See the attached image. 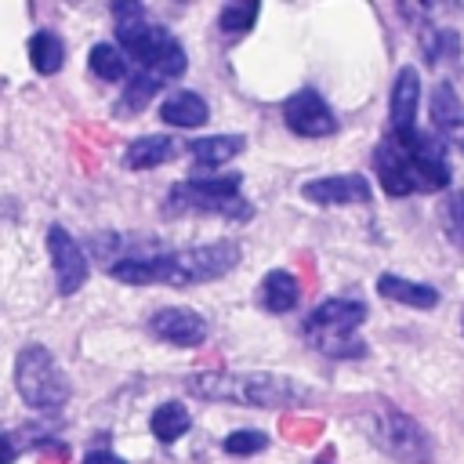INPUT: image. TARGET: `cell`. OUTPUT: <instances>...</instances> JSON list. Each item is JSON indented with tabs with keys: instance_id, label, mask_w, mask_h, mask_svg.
<instances>
[{
	"instance_id": "obj_14",
	"label": "cell",
	"mask_w": 464,
	"mask_h": 464,
	"mask_svg": "<svg viewBox=\"0 0 464 464\" xmlns=\"http://www.w3.org/2000/svg\"><path fill=\"white\" fill-rule=\"evenodd\" d=\"M431 123H435L442 145L464 149V102L450 83H439L431 91Z\"/></svg>"
},
{
	"instance_id": "obj_27",
	"label": "cell",
	"mask_w": 464,
	"mask_h": 464,
	"mask_svg": "<svg viewBox=\"0 0 464 464\" xmlns=\"http://www.w3.org/2000/svg\"><path fill=\"white\" fill-rule=\"evenodd\" d=\"M446 225L453 228V236L464 243V192H453L446 203Z\"/></svg>"
},
{
	"instance_id": "obj_25",
	"label": "cell",
	"mask_w": 464,
	"mask_h": 464,
	"mask_svg": "<svg viewBox=\"0 0 464 464\" xmlns=\"http://www.w3.org/2000/svg\"><path fill=\"white\" fill-rule=\"evenodd\" d=\"M257 11H261V4H254V0H243V4H225V7L218 11V29H221L225 36H243L246 29H254Z\"/></svg>"
},
{
	"instance_id": "obj_29",
	"label": "cell",
	"mask_w": 464,
	"mask_h": 464,
	"mask_svg": "<svg viewBox=\"0 0 464 464\" xmlns=\"http://www.w3.org/2000/svg\"><path fill=\"white\" fill-rule=\"evenodd\" d=\"M14 457H18V446L7 435H0V464H14Z\"/></svg>"
},
{
	"instance_id": "obj_24",
	"label": "cell",
	"mask_w": 464,
	"mask_h": 464,
	"mask_svg": "<svg viewBox=\"0 0 464 464\" xmlns=\"http://www.w3.org/2000/svg\"><path fill=\"white\" fill-rule=\"evenodd\" d=\"M87 65L105 83H116V80L127 76V58H123V51L116 44H94L91 54H87Z\"/></svg>"
},
{
	"instance_id": "obj_11",
	"label": "cell",
	"mask_w": 464,
	"mask_h": 464,
	"mask_svg": "<svg viewBox=\"0 0 464 464\" xmlns=\"http://www.w3.org/2000/svg\"><path fill=\"white\" fill-rule=\"evenodd\" d=\"M373 167H377L381 188H384L388 196H410V192H420V181H417L413 160L406 156V149H402L392 134L373 149Z\"/></svg>"
},
{
	"instance_id": "obj_26",
	"label": "cell",
	"mask_w": 464,
	"mask_h": 464,
	"mask_svg": "<svg viewBox=\"0 0 464 464\" xmlns=\"http://www.w3.org/2000/svg\"><path fill=\"white\" fill-rule=\"evenodd\" d=\"M265 446H268V435L257 431V428H239V431H228V435L221 439V450L232 453V457H254V453H261Z\"/></svg>"
},
{
	"instance_id": "obj_20",
	"label": "cell",
	"mask_w": 464,
	"mask_h": 464,
	"mask_svg": "<svg viewBox=\"0 0 464 464\" xmlns=\"http://www.w3.org/2000/svg\"><path fill=\"white\" fill-rule=\"evenodd\" d=\"M257 294H261V304H265L268 312L283 315V312H290V308L297 304L301 286H297V276H294V272H286V268H272V272L261 279Z\"/></svg>"
},
{
	"instance_id": "obj_3",
	"label": "cell",
	"mask_w": 464,
	"mask_h": 464,
	"mask_svg": "<svg viewBox=\"0 0 464 464\" xmlns=\"http://www.w3.org/2000/svg\"><path fill=\"white\" fill-rule=\"evenodd\" d=\"M188 392L210 402H239L257 410H279L308 399V388L279 373H192Z\"/></svg>"
},
{
	"instance_id": "obj_2",
	"label": "cell",
	"mask_w": 464,
	"mask_h": 464,
	"mask_svg": "<svg viewBox=\"0 0 464 464\" xmlns=\"http://www.w3.org/2000/svg\"><path fill=\"white\" fill-rule=\"evenodd\" d=\"M112 18H116L120 51L130 54L134 62H141L145 72H152L160 80H174V76L185 72V65H188L185 47L160 22H152L141 4H116Z\"/></svg>"
},
{
	"instance_id": "obj_18",
	"label": "cell",
	"mask_w": 464,
	"mask_h": 464,
	"mask_svg": "<svg viewBox=\"0 0 464 464\" xmlns=\"http://www.w3.org/2000/svg\"><path fill=\"white\" fill-rule=\"evenodd\" d=\"M246 145L243 134H210V138H199V141H188V156L196 163V170H210V167H221L228 163L232 156H239Z\"/></svg>"
},
{
	"instance_id": "obj_23",
	"label": "cell",
	"mask_w": 464,
	"mask_h": 464,
	"mask_svg": "<svg viewBox=\"0 0 464 464\" xmlns=\"http://www.w3.org/2000/svg\"><path fill=\"white\" fill-rule=\"evenodd\" d=\"M163 87V80L160 76H152V72H138L127 87H123V94H120V102H116V112L123 116V120H130L134 112H141L152 98H156V91Z\"/></svg>"
},
{
	"instance_id": "obj_10",
	"label": "cell",
	"mask_w": 464,
	"mask_h": 464,
	"mask_svg": "<svg viewBox=\"0 0 464 464\" xmlns=\"http://www.w3.org/2000/svg\"><path fill=\"white\" fill-rule=\"evenodd\" d=\"M47 250H51V268H54V279H58V294L62 297H72L87 283V276H91L87 254L80 250V243L62 225H51L47 228Z\"/></svg>"
},
{
	"instance_id": "obj_22",
	"label": "cell",
	"mask_w": 464,
	"mask_h": 464,
	"mask_svg": "<svg viewBox=\"0 0 464 464\" xmlns=\"http://www.w3.org/2000/svg\"><path fill=\"white\" fill-rule=\"evenodd\" d=\"M192 428V413L181 406V402H160L149 417V431L160 439V442H178L185 431Z\"/></svg>"
},
{
	"instance_id": "obj_8",
	"label": "cell",
	"mask_w": 464,
	"mask_h": 464,
	"mask_svg": "<svg viewBox=\"0 0 464 464\" xmlns=\"http://www.w3.org/2000/svg\"><path fill=\"white\" fill-rule=\"evenodd\" d=\"M406 156L413 160V170H417V181H420V192H435V188H446L450 185V163H446V145L424 130H410V134H392Z\"/></svg>"
},
{
	"instance_id": "obj_17",
	"label": "cell",
	"mask_w": 464,
	"mask_h": 464,
	"mask_svg": "<svg viewBox=\"0 0 464 464\" xmlns=\"http://www.w3.org/2000/svg\"><path fill=\"white\" fill-rule=\"evenodd\" d=\"M174 156H178V141L174 138H167V134H145V138H138V141L127 145L123 163L130 170H152V167H163Z\"/></svg>"
},
{
	"instance_id": "obj_4",
	"label": "cell",
	"mask_w": 464,
	"mask_h": 464,
	"mask_svg": "<svg viewBox=\"0 0 464 464\" xmlns=\"http://www.w3.org/2000/svg\"><path fill=\"white\" fill-rule=\"evenodd\" d=\"M366 319V304L355 297H330L304 319V337L315 352L334 359H359L366 355V344L355 337V330Z\"/></svg>"
},
{
	"instance_id": "obj_13",
	"label": "cell",
	"mask_w": 464,
	"mask_h": 464,
	"mask_svg": "<svg viewBox=\"0 0 464 464\" xmlns=\"http://www.w3.org/2000/svg\"><path fill=\"white\" fill-rule=\"evenodd\" d=\"M301 196L319 207H348V203H366L370 199V181L362 174H330L301 185Z\"/></svg>"
},
{
	"instance_id": "obj_19",
	"label": "cell",
	"mask_w": 464,
	"mask_h": 464,
	"mask_svg": "<svg viewBox=\"0 0 464 464\" xmlns=\"http://www.w3.org/2000/svg\"><path fill=\"white\" fill-rule=\"evenodd\" d=\"M377 290H381V297L399 301V304H406V308H435V304H439V290H435V286L413 283V279H402V276H392V272H384V276L377 279Z\"/></svg>"
},
{
	"instance_id": "obj_5",
	"label": "cell",
	"mask_w": 464,
	"mask_h": 464,
	"mask_svg": "<svg viewBox=\"0 0 464 464\" xmlns=\"http://www.w3.org/2000/svg\"><path fill=\"white\" fill-rule=\"evenodd\" d=\"M239 174H192L167 192V214H221L250 218L246 199L239 196Z\"/></svg>"
},
{
	"instance_id": "obj_7",
	"label": "cell",
	"mask_w": 464,
	"mask_h": 464,
	"mask_svg": "<svg viewBox=\"0 0 464 464\" xmlns=\"http://www.w3.org/2000/svg\"><path fill=\"white\" fill-rule=\"evenodd\" d=\"M370 431H373V442L384 453H392L395 460H402V464H431V439H428V431L410 413H402L399 406L381 402L377 413H373Z\"/></svg>"
},
{
	"instance_id": "obj_1",
	"label": "cell",
	"mask_w": 464,
	"mask_h": 464,
	"mask_svg": "<svg viewBox=\"0 0 464 464\" xmlns=\"http://www.w3.org/2000/svg\"><path fill=\"white\" fill-rule=\"evenodd\" d=\"M239 261V246L228 239L203 243V246H181L167 254H138V257H120L109 265V276L130 286L145 283H167V286H199L214 283L225 272H232Z\"/></svg>"
},
{
	"instance_id": "obj_28",
	"label": "cell",
	"mask_w": 464,
	"mask_h": 464,
	"mask_svg": "<svg viewBox=\"0 0 464 464\" xmlns=\"http://www.w3.org/2000/svg\"><path fill=\"white\" fill-rule=\"evenodd\" d=\"M80 464H127L123 457H116V453H109V450H91Z\"/></svg>"
},
{
	"instance_id": "obj_21",
	"label": "cell",
	"mask_w": 464,
	"mask_h": 464,
	"mask_svg": "<svg viewBox=\"0 0 464 464\" xmlns=\"http://www.w3.org/2000/svg\"><path fill=\"white\" fill-rule=\"evenodd\" d=\"M29 62L40 76H54L65 65V44L58 40V33H51V29L33 33L29 36Z\"/></svg>"
},
{
	"instance_id": "obj_12",
	"label": "cell",
	"mask_w": 464,
	"mask_h": 464,
	"mask_svg": "<svg viewBox=\"0 0 464 464\" xmlns=\"http://www.w3.org/2000/svg\"><path fill=\"white\" fill-rule=\"evenodd\" d=\"M149 330L167 341V344H178V348H196L207 341V323L196 308H185V304H167L160 312H152L149 319Z\"/></svg>"
},
{
	"instance_id": "obj_15",
	"label": "cell",
	"mask_w": 464,
	"mask_h": 464,
	"mask_svg": "<svg viewBox=\"0 0 464 464\" xmlns=\"http://www.w3.org/2000/svg\"><path fill=\"white\" fill-rule=\"evenodd\" d=\"M417 102H420V76H417L413 65H402V69L395 72L392 105H388V112H392V134H410V130L417 127V123H413Z\"/></svg>"
},
{
	"instance_id": "obj_9",
	"label": "cell",
	"mask_w": 464,
	"mask_h": 464,
	"mask_svg": "<svg viewBox=\"0 0 464 464\" xmlns=\"http://www.w3.org/2000/svg\"><path fill=\"white\" fill-rule=\"evenodd\" d=\"M283 123L301 138H326L337 130V116L326 105V98L312 87H301L283 102Z\"/></svg>"
},
{
	"instance_id": "obj_6",
	"label": "cell",
	"mask_w": 464,
	"mask_h": 464,
	"mask_svg": "<svg viewBox=\"0 0 464 464\" xmlns=\"http://www.w3.org/2000/svg\"><path fill=\"white\" fill-rule=\"evenodd\" d=\"M14 388L33 410H62L69 402V377L44 344H25L14 359Z\"/></svg>"
},
{
	"instance_id": "obj_16",
	"label": "cell",
	"mask_w": 464,
	"mask_h": 464,
	"mask_svg": "<svg viewBox=\"0 0 464 464\" xmlns=\"http://www.w3.org/2000/svg\"><path fill=\"white\" fill-rule=\"evenodd\" d=\"M160 120H167L170 127H203L210 120V109L196 91H170L160 102Z\"/></svg>"
}]
</instances>
